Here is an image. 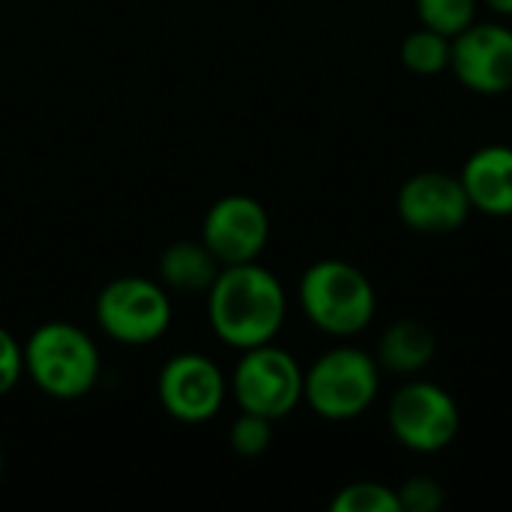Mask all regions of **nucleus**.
<instances>
[{
	"mask_svg": "<svg viewBox=\"0 0 512 512\" xmlns=\"http://www.w3.org/2000/svg\"><path fill=\"white\" fill-rule=\"evenodd\" d=\"M21 375H24V345H18V339L6 327H0V399L18 387Z\"/></svg>",
	"mask_w": 512,
	"mask_h": 512,
	"instance_id": "20",
	"label": "nucleus"
},
{
	"mask_svg": "<svg viewBox=\"0 0 512 512\" xmlns=\"http://www.w3.org/2000/svg\"><path fill=\"white\" fill-rule=\"evenodd\" d=\"M381 390V366L372 354L339 345L324 351L303 372V402L330 423L357 420Z\"/></svg>",
	"mask_w": 512,
	"mask_h": 512,
	"instance_id": "4",
	"label": "nucleus"
},
{
	"mask_svg": "<svg viewBox=\"0 0 512 512\" xmlns=\"http://www.w3.org/2000/svg\"><path fill=\"white\" fill-rule=\"evenodd\" d=\"M297 297L312 327L336 339H351L363 333L378 312L372 279L360 267L339 258L315 261L300 276Z\"/></svg>",
	"mask_w": 512,
	"mask_h": 512,
	"instance_id": "2",
	"label": "nucleus"
},
{
	"mask_svg": "<svg viewBox=\"0 0 512 512\" xmlns=\"http://www.w3.org/2000/svg\"><path fill=\"white\" fill-rule=\"evenodd\" d=\"M24 372L45 396L72 402L96 387L102 357L96 342L81 327L48 321L36 327L24 345Z\"/></svg>",
	"mask_w": 512,
	"mask_h": 512,
	"instance_id": "3",
	"label": "nucleus"
},
{
	"mask_svg": "<svg viewBox=\"0 0 512 512\" xmlns=\"http://www.w3.org/2000/svg\"><path fill=\"white\" fill-rule=\"evenodd\" d=\"M222 264L201 240H177L159 255V279L162 285L183 294H207L216 282Z\"/></svg>",
	"mask_w": 512,
	"mask_h": 512,
	"instance_id": "14",
	"label": "nucleus"
},
{
	"mask_svg": "<svg viewBox=\"0 0 512 512\" xmlns=\"http://www.w3.org/2000/svg\"><path fill=\"white\" fill-rule=\"evenodd\" d=\"M159 405L177 423H207L213 420L228 396V378L207 354H177L156 378Z\"/></svg>",
	"mask_w": 512,
	"mask_h": 512,
	"instance_id": "8",
	"label": "nucleus"
},
{
	"mask_svg": "<svg viewBox=\"0 0 512 512\" xmlns=\"http://www.w3.org/2000/svg\"><path fill=\"white\" fill-rule=\"evenodd\" d=\"M228 441L237 456H246V459L261 456V453H267V447L273 441V420L252 414V411H240V417L228 429Z\"/></svg>",
	"mask_w": 512,
	"mask_h": 512,
	"instance_id": "18",
	"label": "nucleus"
},
{
	"mask_svg": "<svg viewBox=\"0 0 512 512\" xmlns=\"http://www.w3.org/2000/svg\"><path fill=\"white\" fill-rule=\"evenodd\" d=\"M270 240V216L252 195L219 198L201 228V243L213 252L222 267L258 261Z\"/></svg>",
	"mask_w": 512,
	"mask_h": 512,
	"instance_id": "10",
	"label": "nucleus"
},
{
	"mask_svg": "<svg viewBox=\"0 0 512 512\" xmlns=\"http://www.w3.org/2000/svg\"><path fill=\"white\" fill-rule=\"evenodd\" d=\"M387 426L405 450L432 456L456 441L462 414L456 399L441 384L411 378L390 399Z\"/></svg>",
	"mask_w": 512,
	"mask_h": 512,
	"instance_id": "7",
	"label": "nucleus"
},
{
	"mask_svg": "<svg viewBox=\"0 0 512 512\" xmlns=\"http://www.w3.org/2000/svg\"><path fill=\"white\" fill-rule=\"evenodd\" d=\"M414 6L423 27L450 39L477 21V0H414Z\"/></svg>",
	"mask_w": 512,
	"mask_h": 512,
	"instance_id": "17",
	"label": "nucleus"
},
{
	"mask_svg": "<svg viewBox=\"0 0 512 512\" xmlns=\"http://www.w3.org/2000/svg\"><path fill=\"white\" fill-rule=\"evenodd\" d=\"M303 372L306 369L294 360V354L267 342L240 351V360L228 378V393L240 411H252L276 423L303 402Z\"/></svg>",
	"mask_w": 512,
	"mask_h": 512,
	"instance_id": "5",
	"label": "nucleus"
},
{
	"mask_svg": "<svg viewBox=\"0 0 512 512\" xmlns=\"http://www.w3.org/2000/svg\"><path fill=\"white\" fill-rule=\"evenodd\" d=\"M435 351H438L435 330L420 318H402L381 333L375 360L381 372L414 378L435 360Z\"/></svg>",
	"mask_w": 512,
	"mask_h": 512,
	"instance_id": "13",
	"label": "nucleus"
},
{
	"mask_svg": "<svg viewBox=\"0 0 512 512\" xmlns=\"http://www.w3.org/2000/svg\"><path fill=\"white\" fill-rule=\"evenodd\" d=\"M399 507L402 512H438L447 501V492L441 486V480L429 477V474H414L408 477L399 489Z\"/></svg>",
	"mask_w": 512,
	"mask_h": 512,
	"instance_id": "19",
	"label": "nucleus"
},
{
	"mask_svg": "<svg viewBox=\"0 0 512 512\" xmlns=\"http://www.w3.org/2000/svg\"><path fill=\"white\" fill-rule=\"evenodd\" d=\"M171 297L165 285L144 276H120L96 297L99 330L120 345H150L171 327Z\"/></svg>",
	"mask_w": 512,
	"mask_h": 512,
	"instance_id": "6",
	"label": "nucleus"
},
{
	"mask_svg": "<svg viewBox=\"0 0 512 512\" xmlns=\"http://www.w3.org/2000/svg\"><path fill=\"white\" fill-rule=\"evenodd\" d=\"M450 69L462 87L501 96L512 90V27L498 21H474L453 36Z\"/></svg>",
	"mask_w": 512,
	"mask_h": 512,
	"instance_id": "11",
	"label": "nucleus"
},
{
	"mask_svg": "<svg viewBox=\"0 0 512 512\" xmlns=\"http://www.w3.org/2000/svg\"><path fill=\"white\" fill-rule=\"evenodd\" d=\"M333 512H402L399 507V495L396 489L375 483V480H357L342 486L333 501H330Z\"/></svg>",
	"mask_w": 512,
	"mask_h": 512,
	"instance_id": "16",
	"label": "nucleus"
},
{
	"mask_svg": "<svg viewBox=\"0 0 512 512\" xmlns=\"http://www.w3.org/2000/svg\"><path fill=\"white\" fill-rule=\"evenodd\" d=\"M489 9H495L498 15H504V18H510L512 15V0H483Z\"/></svg>",
	"mask_w": 512,
	"mask_h": 512,
	"instance_id": "21",
	"label": "nucleus"
},
{
	"mask_svg": "<svg viewBox=\"0 0 512 512\" xmlns=\"http://www.w3.org/2000/svg\"><path fill=\"white\" fill-rule=\"evenodd\" d=\"M396 213L417 234H453L468 222L474 207L459 174L420 171L399 186Z\"/></svg>",
	"mask_w": 512,
	"mask_h": 512,
	"instance_id": "9",
	"label": "nucleus"
},
{
	"mask_svg": "<svg viewBox=\"0 0 512 512\" xmlns=\"http://www.w3.org/2000/svg\"><path fill=\"white\" fill-rule=\"evenodd\" d=\"M468 201L486 216H512V147L486 144L468 156L459 174Z\"/></svg>",
	"mask_w": 512,
	"mask_h": 512,
	"instance_id": "12",
	"label": "nucleus"
},
{
	"mask_svg": "<svg viewBox=\"0 0 512 512\" xmlns=\"http://www.w3.org/2000/svg\"><path fill=\"white\" fill-rule=\"evenodd\" d=\"M288 297L276 273L258 261L222 267L207 291V321L213 333L237 351L267 345L279 336Z\"/></svg>",
	"mask_w": 512,
	"mask_h": 512,
	"instance_id": "1",
	"label": "nucleus"
},
{
	"mask_svg": "<svg viewBox=\"0 0 512 512\" xmlns=\"http://www.w3.org/2000/svg\"><path fill=\"white\" fill-rule=\"evenodd\" d=\"M0 477H3V447H0Z\"/></svg>",
	"mask_w": 512,
	"mask_h": 512,
	"instance_id": "22",
	"label": "nucleus"
},
{
	"mask_svg": "<svg viewBox=\"0 0 512 512\" xmlns=\"http://www.w3.org/2000/svg\"><path fill=\"white\" fill-rule=\"evenodd\" d=\"M402 63L408 72L414 75H438L444 69H450V57H453V39L444 33H435L429 27H417L402 39Z\"/></svg>",
	"mask_w": 512,
	"mask_h": 512,
	"instance_id": "15",
	"label": "nucleus"
}]
</instances>
